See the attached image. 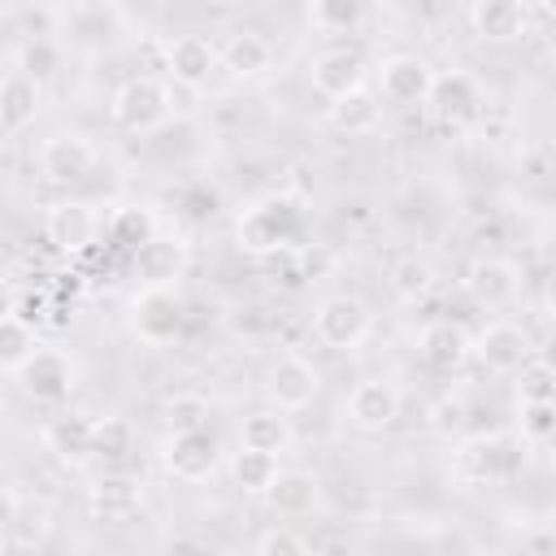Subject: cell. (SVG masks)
Returning <instances> with one entry per match:
<instances>
[{"label":"cell","instance_id":"cell-1","mask_svg":"<svg viewBox=\"0 0 556 556\" xmlns=\"http://www.w3.org/2000/svg\"><path fill=\"white\" fill-rule=\"evenodd\" d=\"M295 230H300L295 204H291V200H265V204H252V208L239 217L235 239H239L243 252L269 256V252H278V248H287V243L295 239Z\"/></svg>","mask_w":556,"mask_h":556},{"label":"cell","instance_id":"cell-2","mask_svg":"<svg viewBox=\"0 0 556 556\" xmlns=\"http://www.w3.org/2000/svg\"><path fill=\"white\" fill-rule=\"evenodd\" d=\"M109 113H113V122H117L122 130L148 135V130H156V126L169 117V91H165V83H156V78H148V74L126 78V83L117 87Z\"/></svg>","mask_w":556,"mask_h":556},{"label":"cell","instance_id":"cell-3","mask_svg":"<svg viewBox=\"0 0 556 556\" xmlns=\"http://www.w3.org/2000/svg\"><path fill=\"white\" fill-rule=\"evenodd\" d=\"M374 317H369V304L356 300V295H330L321 300V308L313 313V334L334 348V352H348V348H361L365 334H369Z\"/></svg>","mask_w":556,"mask_h":556},{"label":"cell","instance_id":"cell-4","mask_svg":"<svg viewBox=\"0 0 556 556\" xmlns=\"http://www.w3.org/2000/svg\"><path fill=\"white\" fill-rule=\"evenodd\" d=\"M17 382H22V391H26L30 400H39V404H61V400H70V391L78 387V365H74V356L61 352V348H39V352L22 365Z\"/></svg>","mask_w":556,"mask_h":556},{"label":"cell","instance_id":"cell-5","mask_svg":"<svg viewBox=\"0 0 556 556\" xmlns=\"http://www.w3.org/2000/svg\"><path fill=\"white\" fill-rule=\"evenodd\" d=\"M521 460H526V452H521L513 439L495 434V439H473V443H465L460 456H456V473H460L465 482H500V478H508Z\"/></svg>","mask_w":556,"mask_h":556},{"label":"cell","instance_id":"cell-6","mask_svg":"<svg viewBox=\"0 0 556 556\" xmlns=\"http://www.w3.org/2000/svg\"><path fill=\"white\" fill-rule=\"evenodd\" d=\"M378 83H382V100H391L400 109H413V104H426L430 100L434 70L421 56H413V52H395V56L382 61Z\"/></svg>","mask_w":556,"mask_h":556},{"label":"cell","instance_id":"cell-7","mask_svg":"<svg viewBox=\"0 0 556 556\" xmlns=\"http://www.w3.org/2000/svg\"><path fill=\"white\" fill-rule=\"evenodd\" d=\"M473 356L495 369V374H517L534 361V348H530V334L513 321H491L478 339H473Z\"/></svg>","mask_w":556,"mask_h":556},{"label":"cell","instance_id":"cell-8","mask_svg":"<svg viewBox=\"0 0 556 556\" xmlns=\"http://www.w3.org/2000/svg\"><path fill=\"white\" fill-rule=\"evenodd\" d=\"M308 78L326 100H343L365 87V56L356 48H326L313 56Z\"/></svg>","mask_w":556,"mask_h":556},{"label":"cell","instance_id":"cell-9","mask_svg":"<svg viewBox=\"0 0 556 556\" xmlns=\"http://www.w3.org/2000/svg\"><path fill=\"white\" fill-rule=\"evenodd\" d=\"M130 326L152 348L174 343L178 330H182V308H178L174 291H139L135 304H130Z\"/></svg>","mask_w":556,"mask_h":556},{"label":"cell","instance_id":"cell-10","mask_svg":"<svg viewBox=\"0 0 556 556\" xmlns=\"http://www.w3.org/2000/svg\"><path fill=\"white\" fill-rule=\"evenodd\" d=\"M439 122L447 126H469L478 113H482V96H478V83L465 74V70H452V74H434V87H430V100Z\"/></svg>","mask_w":556,"mask_h":556},{"label":"cell","instance_id":"cell-11","mask_svg":"<svg viewBox=\"0 0 556 556\" xmlns=\"http://www.w3.org/2000/svg\"><path fill=\"white\" fill-rule=\"evenodd\" d=\"M217 61H222V52L204 35H174L165 43V70L182 87H204L208 74L217 70Z\"/></svg>","mask_w":556,"mask_h":556},{"label":"cell","instance_id":"cell-12","mask_svg":"<svg viewBox=\"0 0 556 556\" xmlns=\"http://www.w3.org/2000/svg\"><path fill=\"white\" fill-rule=\"evenodd\" d=\"M91 165H96V148H91V139H83L74 130L52 135L39 148V169L52 182H78L83 174H91Z\"/></svg>","mask_w":556,"mask_h":556},{"label":"cell","instance_id":"cell-13","mask_svg":"<svg viewBox=\"0 0 556 556\" xmlns=\"http://www.w3.org/2000/svg\"><path fill=\"white\" fill-rule=\"evenodd\" d=\"M43 230H48V239H52L61 252L78 256V252H87V248L96 243V235H100V217L91 213V204H83V200H65V204H52V208H48Z\"/></svg>","mask_w":556,"mask_h":556},{"label":"cell","instance_id":"cell-14","mask_svg":"<svg viewBox=\"0 0 556 556\" xmlns=\"http://www.w3.org/2000/svg\"><path fill=\"white\" fill-rule=\"evenodd\" d=\"M317 387H321V378H317V369H313L304 356H278L274 369H269V382H265L269 400H274L282 413H295V408L313 404Z\"/></svg>","mask_w":556,"mask_h":556},{"label":"cell","instance_id":"cell-15","mask_svg":"<svg viewBox=\"0 0 556 556\" xmlns=\"http://www.w3.org/2000/svg\"><path fill=\"white\" fill-rule=\"evenodd\" d=\"M43 443L61 465L78 469V465H87L96 456V421L83 417V413H61V417H52L43 426Z\"/></svg>","mask_w":556,"mask_h":556},{"label":"cell","instance_id":"cell-16","mask_svg":"<svg viewBox=\"0 0 556 556\" xmlns=\"http://www.w3.org/2000/svg\"><path fill=\"white\" fill-rule=\"evenodd\" d=\"M348 417L361 430H387L400 417V391L382 378H365L348 391Z\"/></svg>","mask_w":556,"mask_h":556},{"label":"cell","instance_id":"cell-17","mask_svg":"<svg viewBox=\"0 0 556 556\" xmlns=\"http://www.w3.org/2000/svg\"><path fill=\"white\" fill-rule=\"evenodd\" d=\"M87 508L96 521H126L143 508V482L130 473H104L87 491Z\"/></svg>","mask_w":556,"mask_h":556},{"label":"cell","instance_id":"cell-18","mask_svg":"<svg viewBox=\"0 0 556 556\" xmlns=\"http://www.w3.org/2000/svg\"><path fill=\"white\" fill-rule=\"evenodd\" d=\"M530 13L534 9H526L521 0H478L469 9V26L486 43H508L530 30Z\"/></svg>","mask_w":556,"mask_h":556},{"label":"cell","instance_id":"cell-19","mask_svg":"<svg viewBox=\"0 0 556 556\" xmlns=\"http://www.w3.org/2000/svg\"><path fill=\"white\" fill-rule=\"evenodd\" d=\"M165 469L182 482H204L217 469V439L208 430L195 434H169L165 443Z\"/></svg>","mask_w":556,"mask_h":556},{"label":"cell","instance_id":"cell-20","mask_svg":"<svg viewBox=\"0 0 556 556\" xmlns=\"http://www.w3.org/2000/svg\"><path fill=\"white\" fill-rule=\"evenodd\" d=\"M182 261H187L182 243L156 235L152 243H143L135 252V278L143 282V291H169L178 282V274H182Z\"/></svg>","mask_w":556,"mask_h":556},{"label":"cell","instance_id":"cell-21","mask_svg":"<svg viewBox=\"0 0 556 556\" xmlns=\"http://www.w3.org/2000/svg\"><path fill=\"white\" fill-rule=\"evenodd\" d=\"M39 100H43V87L35 78H26L22 70H9L0 83V130L4 135L26 130L39 113Z\"/></svg>","mask_w":556,"mask_h":556},{"label":"cell","instance_id":"cell-22","mask_svg":"<svg viewBox=\"0 0 556 556\" xmlns=\"http://www.w3.org/2000/svg\"><path fill=\"white\" fill-rule=\"evenodd\" d=\"M421 356L434 365V369H460L469 356H473V339L456 326V321H430L417 339Z\"/></svg>","mask_w":556,"mask_h":556},{"label":"cell","instance_id":"cell-23","mask_svg":"<svg viewBox=\"0 0 556 556\" xmlns=\"http://www.w3.org/2000/svg\"><path fill=\"white\" fill-rule=\"evenodd\" d=\"M465 291H469L478 304H486V308L508 304V300L517 295V269H513L508 261H495V256L473 261V265H469V278H465Z\"/></svg>","mask_w":556,"mask_h":556},{"label":"cell","instance_id":"cell-24","mask_svg":"<svg viewBox=\"0 0 556 556\" xmlns=\"http://www.w3.org/2000/svg\"><path fill=\"white\" fill-rule=\"evenodd\" d=\"M269 61H274V52H269V43L256 30H235L222 43V65L235 78H261L269 70Z\"/></svg>","mask_w":556,"mask_h":556},{"label":"cell","instance_id":"cell-25","mask_svg":"<svg viewBox=\"0 0 556 556\" xmlns=\"http://www.w3.org/2000/svg\"><path fill=\"white\" fill-rule=\"evenodd\" d=\"M239 447H252V452H287L291 447V421L282 417V408H265V413H248L243 426H239Z\"/></svg>","mask_w":556,"mask_h":556},{"label":"cell","instance_id":"cell-26","mask_svg":"<svg viewBox=\"0 0 556 556\" xmlns=\"http://www.w3.org/2000/svg\"><path fill=\"white\" fill-rule=\"evenodd\" d=\"M265 500H269V508L278 517H304L317 504V478L308 469H282Z\"/></svg>","mask_w":556,"mask_h":556},{"label":"cell","instance_id":"cell-27","mask_svg":"<svg viewBox=\"0 0 556 556\" xmlns=\"http://www.w3.org/2000/svg\"><path fill=\"white\" fill-rule=\"evenodd\" d=\"M43 343L35 339V326L22 317V313H4V321H0V369L4 374H22V365L39 352Z\"/></svg>","mask_w":556,"mask_h":556},{"label":"cell","instance_id":"cell-28","mask_svg":"<svg viewBox=\"0 0 556 556\" xmlns=\"http://www.w3.org/2000/svg\"><path fill=\"white\" fill-rule=\"evenodd\" d=\"M278 456L269 452H252V447H239L235 460H230V478L243 495H269V486L278 482Z\"/></svg>","mask_w":556,"mask_h":556},{"label":"cell","instance_id":"cell-29","mask_svg":"<svg viewBox=\"0 0 556 556\" xmlns=\"http://www.w3.org/2000/svg\"><path fill=\"white\" fill-rule=\"evenodd\" d=\"M378 117H382V109H378V96L374 91H352V96H343V100H330V126L334 130H348V135H365V130H374L378 126Z\"/></svg>","mask_w":556,"mask_h":556},{"label":"cell","instance_id":"cell-30","mask_svg":"<svg viewBox=\"0 0 556 556\" xmlns=\"http://www.w3.org/2000/svg\"><path fill=\"white\" fill-rule=\"evenodd\" d=\"M109 239H113L117 248H130V252H139L143 243H152V239H156V217H152V208H143V204H122V208L109 217Z\"/></svg>","mask_w":556,"mask_h":556},{"label":"cell","instance_id":"cell-31","mask_svg":"<svg viewBox=\"0 0 556 556\" xmlns=\"http://www.w3.org/2000/svg\"><path fill=\"white\" fill-rule=\"evenodd\" d=\"M161 417H165V430H169V434H195V430H208L213 408H208L204 395L182 391V395H169V400H165Z\"/></svg>","mask_w":556,"mask_h":556},{"label":"cell","instance_id":"cell-32","mask_svg":"<svg viewBox=\"0 0 556 556\" xmlns=\"http://www.w3.org/2000/svg\"><path fill=\"white\" fill-rule=\"evenodd\" d=\"M391 291L400 295V300H421L430 287H434V269H430V261H421V256H400L395 265H391Z\"/></svg>","mask_w":556,"mask_h":556},{"label":"cell","instance_id":"cell-33","mask_svg":"<svg viewBox=\"0 0 556 556\" xmlns=\"http://www.w3.org/2000/svg\"><path fill=\"white\" fill-rule=\"evenodd\" d=\"M56 65H61V48H56L48 35H35V39H26V43L17 48V70H22L26 78H35L39 87L56 74Z\"/></svg>","mask_w":556,"mask_h":556},{"label":"cell","instance_id":"cell-34","mask_svg":"<svg viewBox=\"0 0 556 556\" xmlns=\"http://www.w3.org/2000/svg\"><path fill=\"white\" fill-rule=\"evenodd\" d=\"M130 447H135V426L126 417H117V413L96 417V456L122 460V456H130Z\"/></svg>","mask_w":556,"mask_h":556},{"label":"cell","instance_id":"cell-35","mask_svg":"<svg viewBox=\"0 0 556 556\" xmlns=\"http://www.w3.org/2000/svg\"><path fill=\"white\" fill-rule=\"evenodd\" d=\"M308 22L326 35H343L361 22V4L356 0H313L308 4Z\"/></svg>","mask_w":556,"mask_h":556},{"label":"cell","instance_id":"cell-36","mask_svg":"<svg viewBox=\"0 0 556 556\" xmlns=\"http://www.w3.org/2000/svg\"><path fill=\"white\" fill-rule=\"evenodd\" d=\"M517 400L521 404H556V374L539 361L517 369Z\"/></svg>","mask_w":556,"mask_h":556},{"label":"cell","instance_id":"cell-37","mask_svg":"<svg viewBox=\"0 0 556 556\" xmlns=\"http://www.w3.org/2000/svg\"><path fill=\"white\" fill-rule=\"evenodd\" d=\"M465 417H469L465 400H460V395H443V400H434V408H430V430H434L439 439H460V434H465Z\"/></svg>","mask_w":556,"mask_h":556},{"label":"cell","instance_id":"cell-38","mask_svg":"<svg viewBox=\"0 0 556 556\" xmlns=\"http://www.w3.org/2000/svg\"><path fill=\"white\" fill-rule=\"evenodd\" d=\"M521 439L530 443L556 439V404H521Z\"/></svg>","mask_w":556,"mask_h":556},{"label":"cell","instance_id":"cell-39","mask_svg":"<svg viewBox=\"0 0 556 556\" xmlns=\"http://www.w3.org/2000/svg\"><path fill=\"white\" fill-rule=\"evenodd\" d=\"M256 556H308V547H304V539H300L295 530L274 526V530H265V534H261Z\"/></svg>","mask_w":556,"mask_h":556},{"label":"cell","instance_id":"cell-40","mask_svg":"<svg viewBox=\"0 0 556 556\" xmlns=\"http://www.w3.org/2000/svg\"><path fill=\"white\" fill-rule=\"evenodd\" d=\"M534 361H539V365H547V369L556 374V330L543 339V348H534Z\"/></svg>","mask_w":556,"mask_h":556},{"label":"cell","instance_id":"cell-41","mask_svg":"<svg viewBox=\"0 0 556 556\" xmlns=\"http://www.w3.org/2000/svg\"><path fill=\"white\" fill-rule=\"evenodd\" d=\"M313 556H352V547H348L343 539H330V543H321Z\"/></svg>","mask_w":556,"mask_h":556},{"label":"cell","instance_id":"cell-42","mask_svg":"<svg viewBox=\"0 0 556 556\" xmlns=\"http://www.w3.org/2000/svg\"><path fill=\"white\" fill-rule=\"evenodd\" d=\"M534 13H543V17H552V22H556V4H547V0H543V4H534Z\"/></svg>","mask_w":556,"mask_h":556},{"label":"cell","instance_id":"cell-43","mask_svg":"<svg viewBox=\"0 0 556 556\" xmlns=\"http://www.w3.org/2000/svg\"><path fill=\"white\" fill-rule=\"evenodd\" d=\"M547 304H552V313H556V274L547 278Z\"/></svg>","mask_w":556,"mask_h":556},{"label":"cell","instance_id":"cell-44","mask_svg":"<svg viewBox=\"0 0 556 556\" xmlns=\"http://www.w3.org/2000/svg\"><path fill=\"white\" fill-rule=\"evenodd\" d=\"M552 473H556V447H552Z\"/></svg>","mask_w":556,"mask_h":556}]
</instances>
